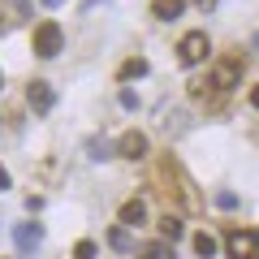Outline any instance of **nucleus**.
I'll use <instances>...</instances> for the list:
<instances>
[{"mask_svg": "<svg viewBox=\"0 0 259 259\" xmlns=\"http://www.w3.org/2000/svg\"><path fill=\"white\" fill-rule=\"evenodd\" d=\"M207 52H212V39H207V30H186L182 44H177V61H182V65H203Z\"/></svg>", "mask_w": 259, "mask_h": 259, "instance_id": "nucleus-1", "label": "nucleus"}, {"mask_svg": "<svg viewBox=\"0 0 259 259\" xmlns=\"http://www.w3.org/2000/svg\"><path fill=\"white\" fill-rule=\"evenodd\" d=\"M61 44H65V35H61V26H56V22H39V26H35V39H30L35 56L52 61V56H61Z\"/></svg>", "mask_w": 259, "mask_h": 259, "instance_id": "nucleus-2", "label": "nucleus"}, {"mask_svg": "<svg viewBox=\"0 0 259 259\" xmlns=\"http://www.w3.org/2000/svg\"><path fill=\"white\" fill-rule=\"evenodd\" d=\"M207 87H216V91H233V87H242V61H238V56L216 61V65H212V78H207Z\"/></svg>", "mask_w": 259, "mask_h": 259, "instance_id": "nucleus-3", "label": "nucleus"}, {"mask_svg": "<svg viewBox=\"0 0 259 259\" xmlns=\"http://www.w3.org/2000/svg\"><path fill=\"white\" fill-rule=\"evenodd\" d=\"M225 250H229V259H259V233L233 229L229 238H225Z\"/></svg>", "mask_w": 259, "mask_h": 259, "instance_id": "nucleus-4", "label": "nucleus"}, {"mask_svg": "<svg viewBox=\"0 0 259 259\" xmlns=\"http://www.w3.org/2000/svg\"><path fill=\"white\" fill-rule=\"evenodd\" d=\"M147 134H143V130H125V134H121L117 139V156H125V160H143L147 156Z\"/></svg>", "mask_w": 259, "mask_h": 259, "instance_id": "nucleus-5", "label": "nucleus"}, {"mask_svg": "<svg viewBox=\"0 0 259 259\" xmlns=\"http://www.w3.org/2000/svg\"><path fill=\"white\" fill-rule=\"evenodd\" d=\"M26 104L44 117V112H52V104H56V91H52V82H44V78H35L30 82V91H26Z\"/></svg>", "mask_w": 259, "mask_h": 259, "instance_id": "nucleus-6", "label": "nucleus"}, {"mask_svg": "<svg viewBox=\"0 0 259 259\" xmlns=\"http://www.w3.org/2000/svg\"><path fill=\"white\" fill-rule=\"evenodd\" d=\"M13 242H18V250L22 255H30V250L44 242V225H35V221H22V225H13Z\"/></svg>", "mask_w": 259, "mask_h": 259, "instance_id": "nucleus-7", "label": "nucleus"}, {"mask_svg": "<svg viewBox=\"0 0 259 259\" xmlns=\"http://www.w3.org/2000/svg\"><path fill=\"white\" fill-rule=\"evenodd\" d=\"M117 221L125 225V229L147 225V203H143V199H125V203H121V212H117Z\"/></svg>", "mask_w": 259, "mask_h": 259, "instance_id": "nucleus-8", "label": "nucleus"}, {"mask_svg": "<svg viewBox=\"0 0 259 259\" xmlns=\"http://www.w3.org/2000/svg\"><path fill=\"white\" fill-rule=\"evenodd\" d=\"M182 9H186V0H151V18H160V22L182 18Z\"/></svg>", "mask_w": 259, "mask_h": 259, "instance_id": "nucleus-9", "label": "nucleus"}, {"mask_svg": "<svg viewBox=\"0 0 259 259\" xmlns=\"http://www.w3.org/2000/svg\"><path fill=\"white\" fill-rule=\"evenodd\" d=\"M147 69H151V65L143 61V56H130V61H125V65L117 69V78H121V82H130V78H143Z\"/></svg>", "mask_w": 259, "mask_h": 259, "instance_id": "nucleus-10", "label": "nucleus"}, {"mask_svg": "<svg viewBox=\"0 0 259 259\" xmlns=\"http://www.w3.org/2000/svg\"><path fill=\"white\" fill-rule=\"evenodd\" d=\"M182 233H186L182 216H173V212H168L164 221H160V238H164V242H177V238H182Z\"/></svg>", "mask_w": 259, "mask_h": 259, "instance_id": "nucleus-11", "label": "nucleus"}, {"mask_svg": "<svg viewBox=\"0 0 259 259\" xmlns=\"http://www.w3.org/2000/svg\"><path fill=\"white\" fill-rule=\"evenodd\" d=\"M139 259H177V250L168 242H151V246H139Z\"/></svg>", "mask_w": 259, "mask_h": 259, "instance_id": "nucleus-12", "label": "nucleus"}, {"mask_svg": "<svg viewBox=\"0 0 259 259\" xmlns=\"http://www.w3.org/2000/svg\"><path fill=\"white\" fill-rule=\"evenodd\" d=\"M108 246H112V250H134V242H130V229H125V225H112V229H108Z\"/></svg>", "mask_w": 259, "mask_h": 259, "instance_id": "nucleus-13", "label": "nucleus"}, {"mask_svg": "<svg viewBox=\"0 0 259 259\" xmlns=\"http://www.w3.org/2000/svg\"><path fill=\"white\" fill-rule=\"evenodd\" d=\"M194 255H199V259H212L216 255V238H212V233H194Z\"/></svg>", "mask_w": 259, "mask_h": 259, "instance_id": "nucleus-14", "label": "nucleus"}, {"mask_svg": "<svg viewBox=\"0 0 259 259\" xmlns=\"http://www.w3.org/2000/svg\"><path fill=\"white\" fill-rule=\"evenodd\" d=\"M87 156H91V160H108L112 156V143L108 139H91V143H87Z\"/></svg>", "mask_w": 259, "mask_h": 259, "instance_id": "nucleus-15", "label": "nucleus"}, {"mask_svg": "<svg viewBox=\"0 0 259 259\" xmlns=\"http://www.w3.org/2000/svg\"><path fill=\"white\" fill-rule=\"evenodd\" d=\"M74 259H95V242H91V238H82V242L74 246Z\"/></svg>", "mask_w": 259, "mask_h": 259, "instance_id": "nucleus-16", "label": "nucleus"}, {"mask_svg": "<svg viewBox=\"0 0 259 259\" xmlns=\"http://www.w3.org/2000/svg\"><path fill=\"white\" fill-rule=\"evenodd\" d=\"M216 207H225V212H229V207H238V194L221 190V194H216Z\"/></svg>", "mask_w": 259, "mask_h": 259, "instance_id": "nucleus-17", "label": "nucleus"}, {"mask_svg": "<svg viewBox=\"0 0 259 259\" xmlns=\"http://www.w3.org/2000/svg\"><path fill=\"white\" fill-rule=\"evenodd\" d=\"M121 108H130V112H134V108H139V95H134V91H130V87H125V91H121Z\"/></svg>", "mask_w": 259, "mask_h": 259, "instance_id": "nucleus-18", "label": "nucleus"}, {"mask_svg": "<svg viewBox=\"0 0 259 259\" xmlns=\"http://www.w3.org/2000/svg\"><path fill=\"white\" fill-rule=\"evenodd\" d=\"M9 186H13V182H9V168L0 164V190H9Z\"/></svg>", "mask_w": 259, "mask_h": 259, "instance_id": "nucleus-19", "label": "nucleus"}, {"mask_svg": "<svg viewBox=\"0 0 259 259\" xmlns=\"http://www.w3.org/2000/svg\"><path fill=\"white\" fill-rule=\"evenodd\" d=\"M194 5H199V9H212V5H216V0H194Z\"/></svg>", "mask_w": 259, "mask_h": 259, "instance_id": "nucleus-20", "label": "nucleus"}, {"mask_svg": "<svg viewBox=\"0 0 259 259\" xmlns=\"http://www.w3.org/2000/svg\"><path fill=\"white\" fill-rule=\"evenodd\" d=\"M250 104H255V108H259V87H255V91H250Z\"/></svg>", "mask_w": 259, "mask_h": 259, "instance_id": "nucleus-21", "label": "nucleus"}, {"mask_svg": "<svg viewBox=\"0 0 259 259\" xmlns=\"http://www.w3.org/2000/svg\"><path fill=\"white\" fill-rule=\"evenodd\" d=\"M44 5H48V9H56V5H65V0H44Z\"/></svg>", "mask_w": 259, "mask_h": 259, "instance_id": "nucleus-22", "label": "nucleus"}]
</instances>
